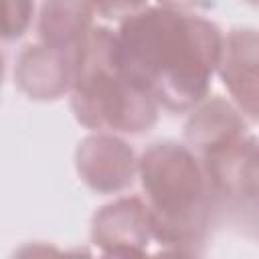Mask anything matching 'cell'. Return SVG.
<instances>
[{"instance_id": "obj_1", "label": "cell", "mask_w": 259, "mask_h": 259, "mask_svg": "<svg viewBox=\"0 0 259 259\" xmlns=\"http://www.w3.org/2000/svg\"><path fill=\"white\" fill-rule=\"evenodd\" d=\"M115 42L123 75L168 113H186L208 97L223 47L212 20L146 6L119 22Z\"/></svg>"}, {"instance_id": "obj_2", "label": "cell", "mask_w": 259, "mask_h": 259, "mask_svg": "<svg viewBox=\"0 0 259 259\" xmlns=\"http://www.w3.org/2000/svg\"><path fill=\"white\" fill-rule=\"evenodd\" d=\"M138 178L152 241L162 251L198 255L219 214L198 156L180 142L160 140L138 156Z\"/></svg>"}, {"instance_id": "obj_3", "label": "cell", "mask_w": 259, "mask_h": 259, "mask_svg": "<svg viewBox=\"0 0 259 259\" xmlns=\"http://www.w3.org/2000/svg\"><path fill=\"white\" fill-rule=\"evenodd\" d=\"M71 111L91 132L142 136L158 123L156 99L123 75L115 30L107 26L93 24L77 49Z\"/></svg>"}, {"instance_id": "obj_4", "label": "cell", "mask_w": 259, "mask_h": 259, "mask_svg": "<svg viewBox=\"0 0 259 259\" xmlns=\"http://www.w3.org/2000/svg\"><path fill=\"white\" fill-rule=\"evenodd\" d=\"M208 180L219 223L225 219L235 227L257 231V138L249 132L198 156Z\"/></svg>"}, {"instance_id": "obj_5", "label": "cell", "mask_w": 259, "mask_h": 259, "mask_svg": "<svg viewBox=\"0 0 259 259\" xmlns=\"http://www.w3.org/2000/svg\"><path fill=\"white\" fill-rule=\"evenodd\" d=\"M79 180L97 194H117L138 178V156L117 134L93 132L75 150Z\"/></svg>"}, {"instance_id": "obj_6", "label": "cell", "mask_w": 259, "mask_h": 259, "mask_svg": "<svg viewBox=\"0 0 259 259\" xmlns=\"http://www.w3.org/2000/svg\"><path fill=\"white\" fill-rule=\"evenodd\" d=\"M150 241V214L140 196H119L99 206L91 219V243L103 255H144Z\"/></svg>"}, {"instance_id": "obj_7", "label": "cell", "mask_w": 259, "mask_h": 259, "mask_svg": "<svg viewBox=\"0 0 259 259\" xmlns=\"http://www.w3.org/2000/svg\"><path fill=\"white\" fill-rule=\"evenodd\" d=\"M77 51H59L42 42L22 47L14 61V83L30 101H57L71 93Z\"/></svg>"}, {"instance_id": "obj_8", "label": "cell", "mask_w": 259, "mask_h": 259, "mask_svg": "<svg viewBox=\"0 0 259 259\" xmlns=\"http://www.w3.org/2000/svg\"><path fill=\"white\" fill-rule=\"evenodd\" d=\"M257 49L259 38L255 28H231L223 34L217 65V75L249 121L257 119Z\"/></svg>"}, {"instance_id": "obj_9", "label": "cell", "mask_w": 259, "mask_h": 259, "mask_svg": "<svg viewBox=\"0 0 259 259\" xmlns=\"http://www.w3.org/2000/svg\"><path fill=\"white\" fill-rule=\"evenodd\" d=\"M245 134H249L247 117L235 103L223 97H204L190 109L184 123V144L196 156Z\"/></svg>"}, {"instance_id": "obj_10", "label": "cell", "mask_w": 259, "mask_h": 259, "mask_svg": "<svg viewBox=\"0 0 259 259\" xmlns=\"http://www.w3.org/2000/svg\"><path fill=\"white\" fill-rule=\"evenodd\" d=\"M93 18L89 0H42L36 20L38 42L59 51H77L93 28Z\"/></svg>"}, {"instance_id": "obj_11", "label": "cell", "mask_w": 259, "mask_h": 259, "mask_svg": "<svg viewBox=\"0 0 259 259\" xmlns=\"http://www.w3.org/2000/svg\"><path fill=\"white\" fill-rule=\"evenodd\" d=\"M34 20V0H0V40L22 38Z\"/></svg>"}, {"instance_id": "obj_12", "label": "cell", "mask_w": 259, "mask_h": 259, "mask_svg": "<svg viewBox=\"0 0 259 259\" xmlns=\"http://www.w3.org/2000/svg\"><path fill=\"white\" fill-rule=\"evenodd\" d=\"M93 14L105 20L121 22L148 6V0H89Z\"/></svg>"}, {"instance_id": "obj_13", "label": "cell", "mask_w": 259, "mask_h": 259, "mask_svg": "<svg viewBox=\"0 0 259 259\" xmlns=\"http://www.w3.org/2000/svg\"><path fill=\"white\" fill-rule=\"evenodd\" d=\"M158 6L172 8V10H182V12H192L198 8H208L212 0H156Z\"/></svg>"}, {"instance_id": "obj_14", "label": "cell", "mask_w": 259, "mask_h": 259, "mask_svg": "<svg viewBox=\"0 0 259 259\" xmlns=\"http://www.w3.org/2000/svg\"><path fill=\"white\" fill-rule=\"evenodd\" d=\"M2 79H4V57L0 53V85H2Z\"/></svg>"}]
</instances>
